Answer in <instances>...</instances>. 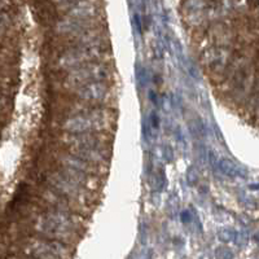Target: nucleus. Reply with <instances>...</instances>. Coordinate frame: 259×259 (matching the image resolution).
Returning <instances> with one entry per match:
<instances>
[{
  "label": "nucleus",
  "mask_w": 259,
  "mask_h": 259,
  "mask_svg": "<svg viewBox=\"0 0 259 259\" xmlns=\"http://www.w3.org/2000/svg\"><path fill=\"white\" fill-rule=\"evenodd\" d=\"M35 228L47 239L62 241L73 239L75 236V227L73 222L61 212H48L36 221Z\"/></svg>",
  "instance_id": "f257e3e1"
},
{
  "label": "nucleus",
  "mask_w": 259,
  "mask_h": 259,
  "mask_svg": "<svg viewBox=\"0 0 259 259\" xmlns=\"http://www.w3.org/2000/svg\"><path fill=\"white\" fill-rule=\"evenodd\" d=\"M27 250L31 251V256L35 258H62L68 256L65 254V247L55 240V241H46V240H36L27 245Z\"/></svg>",
  "instance_id": "20e7f679"
},
{
  "label": "nucleus",
  "mask_w": 259,
  "mask_h": 259,
  "mask_svg": "<svg viewBox=\"0 0 259 259\" xmlns=\"http://www.w3.org/2000/svg\"><path fill=\"white\" fill-rule=\"evenodd\" d=\"M134 18H135V24H136V26H138V31L142 32V22H140V17H139L138 13L134 16Z\"/></svg>",
  "instance_id": "1a4fd4ad"
},
{
  "label": "nucleus",
  "mask_w": 259,
  "mask_h": 259,
  "mask_svg": "<svg viewBox=\"0 0 259 259\" xmlns=\"http://www.w3.org/2000/svg\"><path fill=\"white\" fill-rule=\"evenodd\" d=\"M34 16L41 25H52L56 22V12L52 3L47 0H39L34 6Z\"/></svg>",
  "instance_id": "423d86ee"
},
{
  "label": "nucleus",
  "mask_w": 259,
  "mask_h": 259,
  "mask_svg": "<svg viewBox=\"0 0 259 259\" xmlns=\"http://www.w3.org/2000/svg\"><path fill=\"white\" fill-rule=\"evenodd\" d=\"M152 126H153V128H158L159 127V119L156 113H153V115H152Z\"/></svg>",
  "instance_id": "6e6552de"
},
{
  "label": "nucleus",
  "mask_w": 259,
  "mask_h": 259,
  "mask_svg": "<svg viewBox=\"0 0 259 259\" xmlns=\"http://www.w3.org/2000/svg\"><path fill=\"white\" fill-rule=\"evenodd\" d=\"M71 2H77V0H55V3H59V4H66V3H71Z\"/></svg>",
  "instance_id": "9d476101"
},
{
  "label": "nucleus",
  "mask_w": 259,
  "mask_h": 259,
  "mask_svg": "<svg viewBox=\"0 0 259 259\" xmlns=\"http://www.w3.org/2000/svg\"><path fill=\"white\" fill-rule=\"evenodd\" d=\"M110 123V115L105 109L92 108L85 112L78 113L65 122V128L70 133H91V131H103Z\"/></svg>",
  "instance_id": "f03ea898"
},
{
  "label": "nucleus",
  "mask_w": 259,
  "mask_h": 259,
  "mask_svg": "<svg viewBox=\"0 0 259 259\" xmlns=\"http://www.w3.org/2000/svg\"><path fill=\"white\" fill-rule=\"evenodd\" d=\"M182 218H183V222H188L189 221V214H188V212H186V211L183 212Z\"/></svg>",
  "instance_id": "9b49d317"
},
{
  "label": "nucleus",
  "mask_w": 259,
  "mask_h": 259,
  "mask_svg": "<svg viewBox=\"0 0 259 259\" xmlns=\"http://www.w3.org/2000/svg\"><path fill=\"white\" fill-rule=\"evenodd\" d=\"M106 78V68L103 65H97L94 62L78 66L75 70L71 71L66 78V83L71 87H82L83 84L91 82H99Z\"/></svg>",
  "instance_id": "7ed1b4c3"
},
{
  "label": "nucleus",
  "mask_w": 259,
  "mask_h": 259,
  "mask_svg": "<svg viewBox=\"0 0 259 259\" xmlns=\"http://www.w3.org/2000/svg\"><path fill=\"white\" fill-rule=\"evenodd\" d=\"M106 94H108V89L103 83H100V80L87 83V84H83L82 87L78 89V97L85 103L103 101L106 97Z\"/></svg>",
  "instance_id": "39448f33"
},
{
  "label": "nucleus",
  "mask_w": 259,
  "mask_h": 259,
  "mask_svg": "<svg viewBox=\"0 0 259 259\" xmlns=\"http://www.w3.org/2000/svg\"><path fill=\"white\" fill-rule=\"evenodd\" d=\"M221 168L224 174L230 175V177H235V175H237V168H236L235 165L230 161H222Z\"/></svg>",
  "instance_id": "0eeeda50"
}]
</instances>
